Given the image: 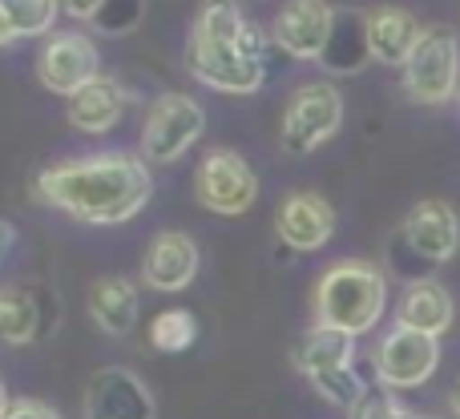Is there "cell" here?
<instances>
[{"mask_svg": "<svg viewBox=\"0 0 460 419\" xmlns=\"http://www.w3.org/2000/svg\"><path fill=\"white\" fill-rule=\"evenodd\" d=\"M32 194L45 206L65 210L77 222L118 226V222H129L150 202L154 178H150V166L129 158V153H102V158L49 166L37 178Z\"/></svg>", "mask_w": 460, "mask_h": 419, "instance_id": "obj_1", "label": "cell"}, {"mask_svg": "<svg viewBox=\"0 0 460 419\" xmlns=\"http://www.w3.org/2000/svg\"><path fill=\"white\" fill-rule=\"evenodd\" d=\"M262 32L243 16L234 0H210L190 29L186 69L218 93H254L267 77Z\"/></svg>", "mask_w": 460, "mask_h": 419, "instance_id": "obj_2", "label": "cell"}, {"mask_svg": "<svg viewBox=\"0 0 460 419\" xmlns=\"http://www.w3.org/2000/svg\"><path fill=\"white\" fill-rule=\"evenodd\" d=\"M388 307V278L376 262L343 258L323 270L315 286V323L343 335H367Z\"/></svg>", "mask_w": 460, "mask_h": 419, "instance_id": "obj_3", "label": "cell"}, {"mask_svg": "<svg viewBox=\"0 0 460 419\" xmlns=\"http://www.w3.org/2000/svg\"><path fill=\"white\" fill-rule=\"evenodd\" d=\"M460 93V40L453 29L432 24L404 65V97L416 105H445Z\"/></svg>", "mask_w": 460, "mask_h": 419, "instance_id": "obj_4", "label": "cell"}, {"mask_svg": "<svg viewBox=\"0 0 460 419\" xmlns=\"http://www.w3.org/2000/svg\"><path fill=\"white\" fill-rule=\"evenodd\" d=\"M343 126V97L332 81H307L291 93L283 109V126H279V137H283L287 153H311L323 142H332Z\"/></svg>", "mask_w": 460, "mask_h": 419, "instance_id": "obj_5", "label": "cell"}, {"mask_svg": "<svg viewBox=\"0 0 460 419\" xmlns=\"http://www.w3.org/2000/svg\"><path fill=\"white\" fill-rule=\"evenodd\" d=\"M207 129V113L194 97L186 93H162L158 101L150 105V118H146L142 129V153L158 166H170L178 161Z\"/></svg>", "mask_w": 460, "mask_h": 419, "instance_id": "obj_6", "label": "cell"}, {"mask_svg": "<svg viewBox=\"0 0 460 419\" xmlns=\"http://www.w3.org/2000/svg\"><path fill=\"white\" fill-rule=\"evenodd\" d=\"M194 198L210 214H246L259 198V178H254L251 161L234 150H215L202 158L199 174H194Z\"/></svg>", "mask_w": 460, "mask_h": 419, "instance_id": "obj_7", "label": "cell"}, {"mask_svg": "<svg viewBox=\"0 0 460 419\" xmlns=\"http://www.w3.org/2000/svg\"><path fill=\"white\" fill-rule=\"evenodd\" d=\"M440 363V343L432 335L408 331V327H392L376 347V380L392 391L420 388L432 380Z\"/></svg>", "mask_w": 460, "mask_h": 419, "instance_id": "obj_8", "label": "cell"}, {"mask_svg": "<svg viewBox=\"0 0 460 419\" xmlns=\"http://www.w3.org/2000/svg\"><path fill=\"white\" fill-rule=\"evenodd\" d=\"M97 69H102V61H97V48L85 32H53L37 57L40 85L65 97H77L85 85H93Z\"/></svg>", "mask_w": 460, "mask_h": 419, "instance_id": "obj_9", "label": "cell"}, {"mask_svg": "<svg viewBox=\"0 0 460 419\" xmlns=\"http://www.w3.org/2000/svg\"><path fill=\"white\" fill-rule=\"evenodd\" d=\"M85 419H154V396L126 367H102L85 388Z\"/></svg>", "mask_w": 460, "mask_h": 419, "instance_id": "obj_10", "label": "cell"}, {"mask_svg": "<svg viewBox=\"0 0 460 419\" xmlns=\"http://www.w3.org/2000/svg\"><path fill=\"white\" fill-rule=\"evenodd\" d=\"M404 246L416 254L420 262L437 266V262H448L460 250V218L448 202L440 198H424L416 202L412 214L404 218Z\"/></svg>", "mask_w": 460, "mask_h": 419, "instance_id": "obj_11", "label": "cell"}, {"mask_svg": "<svg viewBox=\"0 0 460 419\" xmlns=\"http://www.w3.org/2000/svg\"><path fill=\"white\" fill-rule=\"evenodd\" d=\"M335 29V8L327 0H287L275 16V40L299 61H319Z\"/></svg>", "mask_w": 460, "mask_h": 419, "instance_id": "obj_12", "label": "cell"}, {"mask_svg": "<svg viewBox=\"0 0 460 419\" xmlns=\"http://www.w3.org/2000/svg\"><path fill=\"white\" fill-rule=\"evenodd\" d=\"M275 230L291 250H319L335 234V210H332V202L311 190L287 194L283 206L275 214Z\"/></svg>", "mask_w": 460, "mask_h": 419, "instance_id": "obj_13", "label": "cell"}, {"mask_svg": "<svg viewBox=\"0 0 460 419\" xmlns=\"http://www.w3.org/2000/svg\"><path fill=\"white\" fill-rule=\"evenodd\" d=\"M194 275H199V246H194L190 234L166 230V234L154 238L142 258L146 286H154L162 294H174V291H186L194 283Z\"/></svg>", "mask_w": 460, "mask_h": 419, "instance_id": "obj_14", "label": "cell"}, {"mask_svg": "<svg viewBox=\"0 0 460 419\" xmlns=\"http://www.w3.org/2000/svg\"><path fill=\"white\" fill-rule=\"evenodd\" d=\"M424 29L408 8H396V4H380L367 13V45H372V61L380 65H392V69H404L412 48L420 45Z\"/></svg>", "mask_w": 460, "mask_h": 419, "instance_id": "obj_15", "label": "cell"}, {"mask_svg": "<svg viewBox=\"0 0 460 419\" xmlns=\"http://www.w3.org/2000/svg\"><path fill=\"white\" fill-rule=\"evenodd\" d=\"M453 315H456L453 294H448L437 278H416V283H408L404 299H400V307H396V327H408V331L440 339V335L453 327Z\"/></svg>", "mask_w": 460, "mask_h": 419, "instance_id": "obj_16", "label": "cell"}, {"mask_svg": "<svg viewBox=\"0 0 460 419\" xmlns=\"http://www.w3.org/2000/svg\"><path fill=\"white\" fill-rule=\"evenodd\" d=\"M137 286L121 275H105L89 286V315L105 335H129L137 323Z\"/></svg>", "mask_w": 460, "mask_h": 419, "instance_id": "obj_17", "label": "cell"}, {"mask_svg": "<svg viewBox=\"0 0 460 419\" xmlns=\"http://www.w3.org/2000/svg\"><path fill=\"white\" fill-rule=\"evenodd\" d=\"M351 359H356V339L335 331V327H319V323L311 327V331L299 339V347H295V363H299V371L307 375L311 383L332 375V371L351 367Z\"/></svg>", "mask_w": 460, "mask_h": 419, "instance_id": "obj_18", "label": "cell"}, {"mask_svg": "<svg viewBox=\"0 0 460 419\" xmlns=\"http://www.w3.org/2000/svg\"><path fill=\"white\" fill-rule=\"evenodd\" d=\"M121 113H126V93L110 77H97L77 97H69V121L81 134H110L121 121Z\"/></svg>", "mask_w": 460, "mask_h": 419, "instance_id": "obj_19", "label": "cell"}, {"mask_svg": "<svg viewBox=\"0 0 460 419\" xmlns=\"http://www.w3.org/2000/svg\"><path fill=\"white\" fill-rule=\"evenodd\" d=\"M319 61L332 73H356L364 61H372V45H367V13H335V29L327 40Z\"/></svg>", "mask_w": 460, "mask_h": 419, "instance_id": "obj_20", "label": "cell"}, {"mask_svg": "<svg viewBox=\"0 0 460 419\" xmlns=\"http://www.w3.org/2000/svg\"><path fill=\"white\" fill-rule=\"evenodd\" d=\"M37 327L40 310L32 302V294L21 291V286H0V343H8V347L32 343Z\"/></svg>", "mask_w": 460, "mask_h": 419, "instance_id": "obj_21", "label": "cell"}, {"mask_svg": "<svg viewBox=\"0 0 460 419\" xmlns=\"http://www.w3.org/2000/svg\"><path fill=\"white\" fill-rule=\"evenodd\" d=\"M194 339H199V323H194L190 310H162L150 323V343L158 351H166V355L194 347Z\"/></svg>", "mask_w": 460, "mask_h": 419, "instance_id": "obj_22", "label": "cell"}, {"mask_svg": "<svg viewBox=\"0 0 460 419\" xmlns=\"http://www.w3.org/2000/svg\"><path fill=\"white\" fill-rule=\"evenodd\" d=\"M0 4H4L16 37H40V32L53 29L61 0H0Z\"/></svg>", "mask_w": 460, "mask_h": 419, "instance_id": "obj_23", "label": "cell"}, {"mask_svg": "<svg viewBox=\"0 0 460 419\" xmlns=\"http://www.w3.org/2000/svg\"><path fill=\"white\" fill-rule=\"evenodd\" d=\"M137 21H142V0H105L102 4V13L93 16V24L102 32H129V29H137Z\"/></svg>", "mask_w": 460, "mask_h": 419, "instance_id": "obj_24", "label": "cell"}, {"mask_svg": "<svg viewBox=\"0 0 460 419\" xmlns=\"http://www.w3.org/2000/svg\"><path fill=\"white\" fill-rule=\"evenodd\" d=\"M351 419H432V415L408 412V407L396 404L388 391H367V396L351 407Z\"/></svg>", "mask_w": 460, "mask_h": 419, "instance_id": "obj_25", "label": "cell"}, {"mask_svg": "<svg viewBox=\"0 0 460 419\" xmlns=\"http://www.w3.org/2000/svg\"><path fill=\"white\" fill-rule=\"evenodd\" d=\"M8 419H61V415H57L49 404H40V399H16Z\"/></svg>", "mask_w": 460, "mask_h": 419, "instance_id": "obj_26", "label": "cell"}, {"mask_svg": "<svg viewBox=\"0 0 460 419\" xmlns=\"http://www.w3.org/2000/svg\"><path fill=\"white\" fill-rule=\"evenodd\" d=\"M102 4H105V0H61L65 13L77 16V21H89V24H93V16L102 13Z\"/></svg>", "mask_w": 460, "mask_h": 419, "instance_id": "obj_27", "label": "cell"}, {"mask_svg": "<svg viewBox=\"0 0 460 419\" xmlns=\"http://www.w3.org/2000/svg\"><path fill=\"white\" fill-rule=\"evenodd\" d=\"M13 40H16V32H13V21H8L4 4H0V48H4V45H13Z\"/></svg>", "mask_w": 460, "mask_h": 419, "instance_id": "obj_28", "label": "cell"}, {"mask_svg": "<svg viewBox=\"0 0 460 419\" xmlns=\"http://www.w3.org/2000/svg\"><path fill=\"white\" fill-rule=\"evenodd\" d=\"M8 412H13V404H8V391H4V383H0V419H8Z\"/></svg>", "mask_w": 460, "mask_h": 419, "instance_id": "obj_29", "label": "cell"}, {"mask_svg": "<svg viewBox=\"0 0 460 419\" xmlns=\"http://www.w3.org/2000/svg\"><path fill=\"white\" fill-rule=\"evenodd\" d=\"M8 242H13V230H8V226H4V222H0V254H4V250H8Z\"/></svg>", "mask_w": 460, "mask_h": 419, "instance_id": "obj_30", "label": "cell"}, {"mask_svg": "<svg viewBox=\"0 0 460 419\" xmlns=\"http://www.w3.org/2000/svg\"><path fill=\"white\" fill-rule=\"evenodd\" d=\"M453 412L460 415V383H456V388H453Z\"/></svg>", "mask_w": 460, "mask_h": 419, "instance_id": "obj_31", "label": "cell"}]
</instances>
